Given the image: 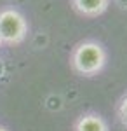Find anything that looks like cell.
<instances>
[{
    "mask_svg": "<svg viewBox=\"0 0 127 131\" xmlns=\"http://www.w3.org/2000/svg\"><path fill=\"white\" fill-rule=\"evenodd\" d=\"M0 131H7V129H4V128H0Z\"/></svg>",
    "mask_w": 127,
    "mask_h": 131,
    "instance_id": "cell-6",
    "label": "cell"
},
{
    "mask_svg": "<svg viewBox=\"0 0 127 131\" xmlns=\"http://www.w3.org/2000/svg\"><path fill=\"white\" fill-rule=\"evenodd\" d=\"M106 63V52L98 42H82L71 56V65L80 75H94Z\"/></svg>",
    "mask_w": 127,
    "mask_h": 131,
    "instance_id": "cell-1",
    "label": "cell"
},
{
    "mask_svg": "<svg viewBox=\"0 0 127 131\" xmlns=\"http://www.w3.org/2000/svg\"><path fill=\"white\" fill-rule=\"evenodd\" d=\"M118 117H120V122L127 126V96L122 100L120 107H118Z\"/></svg>",
    "mask_w": 127,
    "mask_h": 131,
    "instance_id": "cell-5",
    "label": "cell"
},
{
    "mask_svg": "<svg viewBox=\"0 0 127 131\" xmlns=\"http://www.w3.org/2000/svg\"><path fill=\"white\" fill-rule=\"evenodd\" d=\"M0 46H2V42H0Z\"/></svg>",
    "mask_w": 127,
    "mask_h": 131,
    "instance_id": "cell-7",
    "label": "cell"
},
{
    "mask_svg": "<svg viewBox=\"0 0 127 131\" xmlns=\"http://www.w3.org/2000/svg\"><path fill=\"white\" fill-rule=\"evenodd\" d=\"M28 31L26 19L14 9H5L0 12V42L19 44L24 40Z\"/></svg>",
    "mask_w": 127,
    "mask_h": 131,
    "instance_id": "cell-2",
    "label": "cell"
},
{
    "mask_svg": "<svg viewBox=\"0 0 127 131\" xmlns=\"http://www.w3.org/2000/svg\"><path fill=\"white\" fill-rule=\"evenodd\" d=\"M108 4H110V0H73L75 9L80 14L89 16V18L103 14L108 9Z\"/></svg>",
    "mask_w": 127,
    "mask_h": 131,
    "instance_id": "cell-3",
    "label": "cell"
},
{
    "mask_svg": "<svg viewBox=\"0 0 127 131\" xmlns=\"http://www.w3.org/2000/svg\"><path fill=\"white\" fill-rule=\"evenodd\" d=\"M75 131H108V126L103 117L96 114H87L77 121Z\"/></svg>",
    "mask_w": 127,
    "mask_h": 131,
    "instance_id": "cell-4",
    "label": "cell"
}]
</instances>
